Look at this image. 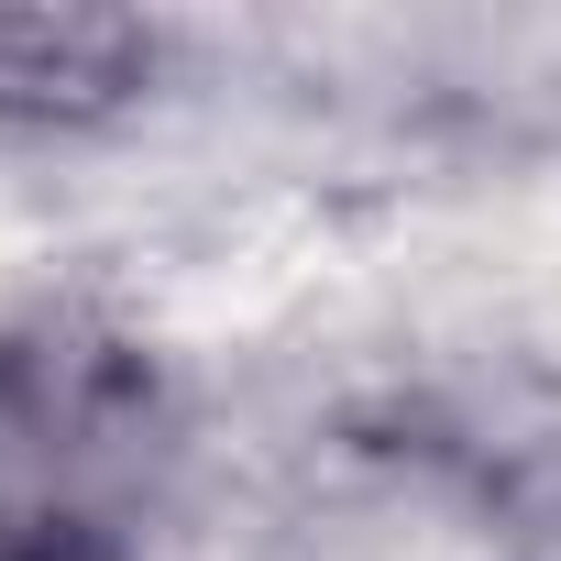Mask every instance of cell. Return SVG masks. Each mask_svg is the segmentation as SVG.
<instances>
[{"instance_id":"2","label":"cell","mask_w":561,"mask_h":561,"mask_svg":"<svg viewBox=\"0 0 561 561\" xmlns=\"http://www.w3.org/2000/svg\"><path fill=\"white\" fill-rule=\"evenodd\" d=\"M154 89V23L133 12H0V133H89Z\"/></svg>"},{"instance_id":"1","label":"cell","mask_w":561,"mask_h":561,"mask_svg":"<svg viewBox=\"0 0 561 561\" xmlns=\"http://www.w3.org/2000/svg\"><path fill=\"white\" fill-rule=\"evenodd\" d=\"M165 408L133 342L45 320L0 331V561H133Z\"/></svg>"},{"instance_id":"3","label":"cell","mask_w":561,"mask_h":561,"mask_svg":"<svg viewBox=\"0 0 561 561\" xmlns=\"http://www.w3.org/2000/svg\"><path fill=\"white\" fill-rule=\"evenodd\" d=\"M495 561H561V462L528 473V484L506 495V539H495Z\"/></svg>"}]
</instances>
